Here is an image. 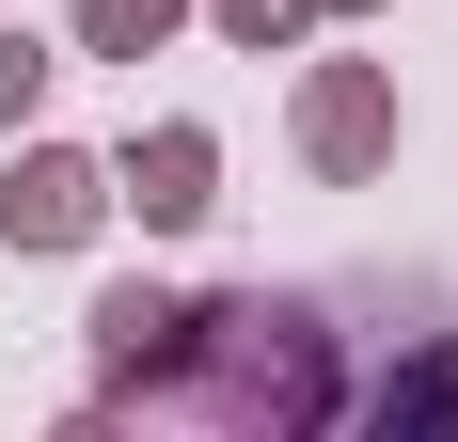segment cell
Segmentation results:
<instances>
[{
	"label": "cell",
	"mask_w": 458,
	"mask_h": 442,
	"mask_svg": "<svg viewBox=\"0 0 458 442\" xmlns=\"http://www.w3.org/2000/svg\"><path fill=\"white\" fill-rule=\"evenodd\" d=\"M190 395L222 411V427H317L332 411V348L301 301H190Z\"/></svg>",
	"instance_id": "1"
},
{
	"label": "cell",
	"mask_w": 458,
	"mask_h": 442,
	"mask_svg": "<svg viewBox=\"0 0 458 442\" xmlns=\"http://www.w3.org/2000/svg\"><path fill=\"white\" fill-rule=\"evenodd\" d=\"M395 80L379 64H301V158H317L332 190H364V174H395Z\"/></svg>",
	"instance_id": "2"
},
{
	"label": "cell",
	"mask_w": 458,
	"mask_h": 442,
	"mask_svg": "<svg viewBox=\"0 0 458 442\" xmlns=\"http://www.w3.org/2000/svg\"><path fill=\"white\" fill-rule=\"evenodd\" d=\"M111 206L142 221V237H190V221L222 206V127H127V158H111Z\"/></svg>",
	"instance_id": "3"
},
{
	"label": "cell",
	"mask_w": 458,
	"mask_h": 442,
	"mask_svg": "<svg viewBox=\"0 0 458 442\" xmlns=\"http://www.w3.org/2000/svg\"><path fill=\"white\" fill-rule=\"evenodd\" d=\"M95 221H111V158H80V142H16V174H0V237H16V253H80Z\"/></svg>",
	"instance_id": "4"
},
{
	"label": "cell",
	"mask_w": 458,
	"mask_h": 442,
	"mask_svg": "<svg viewBox=\"0 0 458 442\" xmlns=\"http://www.w3.org/2000/svg\"><path fill=\"white\" fill-rule=\"evenodd\" d=\"M174 363H190V301L174 285H111V301H95V379H111V395L174 379Z\"/></svg>",
	"instance_id": "5"
},
{
	"label": "cell",
	"mask_w": 458,
	"mask_h": 442,
	"mask_svg": "<svg viewBox=\"0 0 458 442\" xmlns=\"http://www.w3.org/2000/svg\"><path fill=\"white\" fill-rule=\"evenodd\" d=\"M206 0H80V64H142V47H174Z\"/></svg>",
	"instance_id": "6"
},
{
	"label": "cell",
	"mask_w": 458,
	"mask_h": 442,
	"mask_svg": "<svg viewBox=\"0 0 458 442\" xmlns=\"http://www.w3.org/2000/svg\"><path fill=\"white\" fill-rule=\"evenodd\" d=\"M47 80H64V64H47V32H32V16H0V127H32Z\"/></svg>",
	"instance_id": "7"
},
{
	"label": "cell",
	"mask_w": 458,
	"mask_h": 442,
	"mask_svg": "<svg viewBox=\"0 0 458 442\" xmlns=\"http://www.w3.org/2000/svg\"><path fill=\"white\" fill-rule=\"evenodd\" d=\"M206 16H222L253 64H269V47H301V16H317V0H206Z\"/></svg>",
	"instance_id": "8"
}]
</instances>
